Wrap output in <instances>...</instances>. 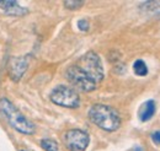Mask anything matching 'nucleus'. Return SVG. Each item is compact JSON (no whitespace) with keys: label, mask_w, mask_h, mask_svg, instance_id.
Wrapping results in <instances>:
<instances>
[{"label":"nucleus","mask_w":160,"mask_h":151,"mask_svg":"<svg viewBox=\"0 0 160 151\" xmlns=\"http://www.w3.org/2000/svg\"><path fill=\"white\" fill-rule=\"evenodd\" d=\"M89 118L95 125L106 132H115L121 125V117L117 111L102 103L94 105L89 110Z\"/></svg>","instance_id":"f257e3e1"},{"label":"nucleus","mask_w":160,"mask_h":151,"mask_svg":"<svg viewBox=\"0 0 160 151\" xmlns=\"http://www.w3.org/2000/svg\"><path fill=\"white\" fill-rule=\"evenodd\" d=\"M0 110L2 111V113L5 114V117L9 120L10 125L12 128H15L18 132L26 134V135H31V134L35 133L33 123L30 122L19 111V108H16L14 106V103H11L8 98H1L0 100Z\"/></svg>","instance_id":"f03ea898"},{"label":"nucleus","mask_w":160,"mask_h":151,"mask_svg":"<svg viewBox=\"0 0 160 151\" xmlns=\"http://www.w3.org/2000/svg\"><path fill=\"white\" fill-rule=\"evenodd\" d=\"M77 65L85 74L90 76L96 84H99L103 80V76H105L103 66H102V63H101L99 54H96L95 52L90 51L86 54H84L78 60Z\"/></svg>","instance_id":"7ed1b4c3"},{"label":"nucleus","mask_w":160,"mask_h":151,"mask_svg":"<svg viewBox=\"0 0 160 151\" xmlns=\"http://www.w3.org/2000/svg\"><path fill=\"white\" fill-rule=\"evenodd\" d=\"M49 98L54 105L65 108H78L80 105V97L78 92L74 89L64 85H59L53 89L49 95Z\"/></svg>","instance_id":"20e7f679"},{"label":"nucleus","mask_w":160,"mask_h":151,"mask_svg":"<svg viewBox=\"0 0 160 151\" xmlns=\"http://www.w3.org/2000/svg\"><path fill=\"white\" fill-rule=\"evenodd\" d=\"M65 76L73 86H75L77 89L84 92H91L98 86V84L88 74H85L77 64L68 68V70L65 71Z\"/></svg>","instance_id":"39448f33"},{"label":"nucleus","mask_w":160,"mask_h":151,"mask_svg":"<svg viewBox=\"0 0 160 151\" xmlns=\"http://www.w3.org/2000/svg\"><path fill=\"white\" fill-rule=\"evenodd\" d=\"M63 141L69 151H85L89 146L90 136L81 129H70L64 134Z\"/></svg>","instance_id":"423d86ee"},{"label":"nucleus","mask_w":160,"mask_h":151,"mask_svg":"<svg viewBox=\"0 0 160 151\" xmlns=\"http://www.w3.org/2000/svg\"><path fill=\"white\" fill-rule=\"evenodd\" d=\"M28 68V59L26 57H15L10 60L9 64V76L12 81L18 82L26 73Z\"/></svg>","instance_id":"0eeeda50"},{"label":"nucleus","mask_w":160,"mask_h":151,"mask_svg":"<svg viewBox=\"0 0 160 151\" xmlns=\"http://www.w3.org/2000/svg\"><path fill=\"white\" fill-rule=\"evenodd\" d=\"M0 9L12 16H22V15L27 14V9L20 6L18 1H12V0L0 1Z\"/></svg>","instance_id":"6e6552de"},{"label":"nucleus","mask_w":160,"mask_h":151,"mask_svg":"<svg viewBox=\"0 0 160 151\" xmlns=\"http://www.w3.org/2000/svg\"><path fill=\"white\" fill-rule=\"evenodd\" d=\"M155 110H157V107H155V102H154L153 100L147 101V102L143 103L142 107H140L139 119L142 120V122H147V120L152 119V117H153L154 113H155Z\"/></svg>","instance_id":"1a4fd4ad"},{"label":"nucleus","mask_w":160,"mask_h":151,"mask_svg":"<svg viewBox=\"0 0 160 151\" xmlns=\"http://www.w3.org/2000/svg\"><path fill=\"white\" fill-rule=\"evenodd\" d=\"M142 10L153 14L155 16H160V1H145L142 4Z\"/></svg>","instance_id":"9d476101"},{"label":"nucleus","mask_w":160,"mask_h":151,"mask_svg":"<svg viewBox=\"0 0 160 151\" xmlns=\"http://www.w3.org/2000/svg\"><path fill=\"white\" fill-rule=\"evenodd\" d=\"M133 70H134V73L138 76H145L148 74V66H147V64H145L143 60H140V59L134 61V64H133Z\"/></svg>","instance_id":"9b49d317"},{"label":"nucleus","mask_w":160,"mask_h":151,"mask_svg":"<svg viewBox=\"0 0 160 151\" xmlns=\"http://www.w3.org/2000/svg\"><path fill=\"white\" fill-rule=\"evenodd\" d=\"M41 148L44 151H58V144L57 141L52 140V139H42L41 140Z\"/></svg>","instance_id":"f8f14e48"},{"label":"nucleus","mask_w":160,"mask_h":151,"mask_svg":"<svg viewBox=\"0 0 160 151\" xmlns=\"http://www.w3.org/2000/svg\"><path fill=\"white\" fill-rule=\"evenodd\" d=\"M84 5V1H81V0H68V1H64V6L67 7V9H69V10H77V9H80L81 6Z\"/></svg>","instance_id":"ddd939ff"},{"label":"nucleus","mask_w":160,"mask_h":151,"mask_svg":"<svg viewBox=\"0 0 160 151\" xmlns=\"http://www.w3.org/2000/svg\"><path fill=\"white\" fill-rule=\"evenodd\" d=\"M78 27H79L80 31L86 32V31L89 30V27H90V23H89V21L86 19H81L78 21Z\"/></svg>","instance_id":"4468645a"},{"label":"nucleus","mask_w":160,"mask_h":151,"mask_svg":"<svg viewBox=\"0 0 160 151\" xmlns=\"http://www.w3.org/2000/svg\"><path fill=\"white\" fill-rule=\"evenodd\" d=\"M152 140L154 144H160V130L154 132L152 134Z\"/></svg>","instance_id":"2eb2a0df"},{"label":"nucleus","mask_w":160,"mask_h":151,"mask_svg":"<svg viewBox=\"0 0 160 151\" xmlns=\"http://www.w3.org/2000/svg\"><path fill=\"white\" fill-rule=\"evenodd\" d=\"M132 151H143V149L139 148V146H136V148H133V150Z\"/></svg>","instance_id":"dca6fc26"},{"label":"nucleus","mask_w":160,"mask_h":151,"mask_svg":"<svg viewBox=\"0 0 160 151\" xmlns=\"http://www.w3.org/2000/svg\"><path fill=\"white\" fill-rule=\"evenodd\" d=\"M22 151H25V150H22Z\"/></svg>","instance_id":"f3484780"}]
</instances>
